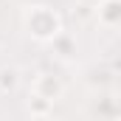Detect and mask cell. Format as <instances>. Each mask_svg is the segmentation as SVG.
Masks as SVG:
<instances>
[{
  "label": "cell",
  "instance_id": "5b68a950",
  "mask_svg": "<svg viewBox=\"0 0 121 121\" xmlns=\"http://www.w3.org/2000/svg\"><path fill=\"white\" fill-rule=\"evenodd\" d=\"M51 45H54L56 56H59V59H65V62H68V59H73V56H76V51H79V45H76V37H73L70 31H62V34L54 39V42H51Z\"/></svg>",
  "mask_w": 121,
  "mask_h": 121
},
{
  "label": "cell",
  "instance_id": "ba28073f",
  "mask_svg": "<svg viewBox=\"0 0 121 121\" xmlns=\"http://www.w3.org/2000/svg\"><path fill=\"white\" fill-rule=\"evenodd\" d=\"M28 121H56V118H54V116H31Z\"/></svg>",
  "mask_w": 121,
  "mask_h": 121
},
{
  "label": "cell",
  "instance_id": "3957f363",
  "mask_svg": "<svg viewBox=\"0 0 121 121\" xmlns=\"http://www.w3.org/2000/svg\"><path fill=\"white\" fill-rule=\"evenodd\" d=\"M31 93H37V96H42V99H48V101H59L62 93H65V85H62L59 76H51V73H37V79H34V85H31Z\"/></svg>",
  "mask_w": 121,
  "mask_h": 121
},
{
  "label": "cell",
  "instance_id": "7a4b0ae2",
  "mask_svg": "<svg viewBox=\"0 0 121 121\" xmlns=\"http://www.w3.org/2000/svg\"><path fill=\"white\" fill-rule=\"evenodd\" d=\"M96 23L107 31L121 28V0H99L96 3Z\"/></svg>",
  "mask_w": 121,
  "mask_h": 121
},
{
  "label": "cell",
  "instance_id": "8992f818",
  "mask_svg": "<svg viewBox=\"0 0 121 121\" xmlns=\"http://www.w3.org/2000/svg\"><path fill=\"white\" fill-rule=\"evenodd\" d=\"M17 85H20V70H17L14 65H3V68H0V93H3V96H6V93H14Z\"/></svg>",
  "mask_w": 121,
  "mask_h": 121
},
{
  "label": "cell",
  "instance_id": "30bf717a",
  "mask_svg": "<svg viewBox=\"0 0 121 121\" xmlns=\"http://www.w3.org/2000/svg\"><path fill=\"white\" fill-rule=\"evenodd\" d=\"M118 121H121V118H118Z\"/></svg>",
  "mask_w": 121,
  "mask_h": 121
},
{
  "label": "cell",
  "instance_id": "9c48e42d",
  "mask_svg": "<svg viewBox=\"0 0 121 121\" xmlns=\"http://www.w3.org/2000/svg\"><path fill=\"white\" fill-rule=\"evenodd\" d=\"M17 3H23V6L28 9V6H34V3H39V0H17Z\"/></svg>",
  "mask_w": 121,
  "mask_h": 121
},
{
  "label": "cell",
  "instance_id": "6da1fadb",
  "mask_svg": "<svg viewBox=\"0 0 121 121\" xmlns=\"http://www.w3.org/2000/svg\"><path fill=\"white\" fill-rule=\"evenodd\" d=\"M23 28L31 34V39L37 42H54L65 31L62 23V14L54 6H45V3H34L23 11Z\"/></svg>",
  "mask_w": 121,
  "mask_h": 121
},
{
  "label": "cell",
  "instance_id": "52a82bcc",
  "mask_svg": "<svg viewBox=\"0 0 121 121\" xmlns=\"http://www.w3.org/2000/svg\"><path fill=\"white\" fill-rule=\"evenodd\" d=\"M28 110H31V116H51L54 101H48V99H42V96L31 93V96H28Z\"/></svg>",
  "mask_w": 121,
  "mask_h": 121
},
{
  "label": "cell",
  "instance_id": "277c9868",
  "mask_svg": "<svg viewBox=\"0 0 121 121\" xmlns=\"http://www.w3.org/2000/svg\"><path fill=\"white\" fill-rule=\"evenodd\" d=\"M93 116L101 121H118L121 118V99L116 93H99L93 99Z\"/></svg>",
  "mask_w": 121,
  "mask_h": 121
}]
</instances>
